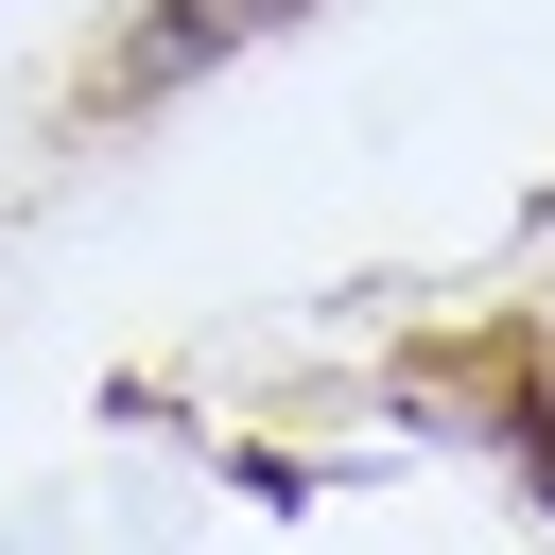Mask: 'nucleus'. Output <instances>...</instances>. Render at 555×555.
I'll use <instances>...</instances> for the list:
<instances>
[{
  "mask_svg": "<svg viewBox=\"0 0 555 555\" xmlns=\"http://www.w3.org/2000/svg\"><path fill=\"white\" fill-rule=\"evenodd\" d=\"M295 0H156L121 52H104V104H156V87H191V69H225L243 35H278Z\"/></svg>",
  "mask_w": 555,
  "mask_h": 555,
  "instance_id": "f257e3e1",
  "label": "nucleus"
}]
</instances>
